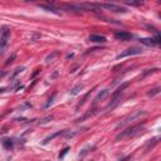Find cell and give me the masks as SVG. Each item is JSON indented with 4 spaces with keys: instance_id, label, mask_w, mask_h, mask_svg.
<instances>
[{
    "instance_id": "cell-7",
    "label": "cell",
    "mask_w": 161,
    "mask_h": 161,
    "mask_svg": "<svg viewBox=\"0 0 161 161\" xmlns=\"http://www.w3.org/2000/svg\"><path fill=\"white\" fill-rule=\"evenodd\" d=\"M114 38L118 39V40H122V42H127V40L132 39V34L128 33V31H117L114 34Z\"/></svg>"
},
{
    "instance_id": "cell-5",
    "label": "cell",
    "mask_w": 161,
    "mask_h": 161,
    "mask_svg": "<svg viewBox=\"0 0 161 161\" xmlns=\"http://www.w3.org/2000/svg\"><path fill=\"white\" fill-rule=\"evenodd\" d=\"M160 42L161 40H160L158 34H156V36H153V38H142V39H140V43L146 45V47H156V45L160 44Z\"/></svg>"
},
{
    "instance_id": "cell-10",
    "label": "cell",
    "mask_w": 161,
    "mask_h": 161,
    "mask_svg": "<svg viewBox=\"0 0 161 161\" xmlns=\"http://www.w3.org/2000/svg\"><path fill=\"white\" fill-rule=\"evenodd\" d=\"M59 50H53V52H50L47 57H45V63L47 64H49V63H52V62H54V59L55 58H58L59 57Z\"/></svg>"
},
{
    "instance_id": "cell-1",
    "label": "cell",
    "mask_w": 161,
    "mask_h": 161,
    "mask_svg": "<svg viewBox=\"0 0 161 161\" xmlns=\"http://www.w3.org/2000/svg\"><path fill=\"white\" fill-rule=\"evenodd\" d=\"M143 125H145V122H141V123H137V125H133V126L127 127L126 130L121 131V132L116 136V141H119V140H123V138H127V137L138 136V135L143 131Z\"/></svg>"
},
{
    "instance_id": "cell-8",
    "label": "cell",
    "mask_w": 161,
    "mask_h": 161,
    "mask_svg": "<svg viewBox=\"0 0 161 161\" xmlns=\"http://www.w3.org/2000/svg\"><path fill=\"white\" fill-rule=\"evenodd\" d=\"M88 39H89L91 42H93V43H99V44L107 42L106 36H103V35H98V34H92V35H89Z\"/></svg>"
},
{
    "instance_id": "cell-12",
    "label": "cell",
    "mask_w": 161,
    "mask_h": 161,
    "mask_svg": "<svg viewBox=\"0 0 161 161\" xmlns=\"http://www.w3.org/2000/svg\"><path fill=\"white\" fill-rule=\"evenodd\" d=\"M96 148V146L94 145H88V146H86L84 148H82L80 150V152H79V157H84L87 153H89L92 150H94Z\"/></svg>"
},
{
    "instance_id": "cell-18",
    "label": "cell",
    "mask_w": 161,
    "mask_h": 161,
    "mask_svg": "<svg viewBox=\"0 0 161 161\" xmlns=\"http://www.w3.org/2000/svg\"><path fill=\"white\" fill-rule=\"evenodd\" d=\"M24 69H25V67H23V65H21V67H16V68L14 69V72L11 73V75H10V79H14V78H15V77H16L19 73H21Z\"/></svg>"
},
{
    "instance_id": "cell-15",
    "label": "cell",
    "mask_w": 161,
    "mask_h": 161,
    "mask_svg": "<svg viewBox=\"0 0 161 161\" xmlns=\"http://www.w3.org/2000/svg\"><path fill=\"white\" fill-rule=\"evenodd\" d=\"M40 9H45L47 11H50V13H54V14H60V11H58L54 6H50V5H39Z\"/></svg>"
},
{
    "instance_id": "cell-27",
    "label": "cell",
    "mask_w": 161,
    "mask_h": 161,
    "mask_svg": "<svg viewBox=\"0 0 161 161\" xmlns=\"http://www.w3.org/2000/svg\"><path fill=\"white\" fill-rule=\"evenodd\" d=\"M54 97H55V94H53V96H52V97L48 99V102H47V104H45V108H48V107H49V106L53 103V99H54Z\"/></svg>"
},
{
    "instance_id": "cell-29",
    "label": "cell",
    "mask_w": 161,
    "mask_h": 161,
    "mask_svg": "<svg viewBox=\"0 0 161 161\" xmlns=\"http://www.w3.org/2000/svg\"><path fill=\"white\" fill-rule=\"evenodd\" d=\"M5 89H6L5 87H1V88H0V93H3V92H5Z\"/></svg>"
},
{
    "instance_id": "cell-21",
    "label": "cell",
    "mask_w": 161,
    "mask_h": 161,
    "mask_svg": "<svg viewBox=\"0 0 161 161\" xmlns=\"http://www.w3.org/2000/svg\"><path fill=\"white\" fill-rule=\"evenodd\" d=\"M157 140H158V137H155V138H152V140H150V142L147 143V147H146V152H147V150L151 147H153V145H156L157 143Z\"/></svg>"
},
{
    "instance_id": "cell-17",
    "label": "cell",
    "mask_w": 161,
    "mask_h": 161,
    "mask_svg": "<svg viewBox=\"0 0 161 161\" xmlns=\"http://www.w3.org/2000/svg\"><path fill=\"white\" fill-rule=\"evenodd\" d=\"M3 146H4L6 150H10V148H13L14 142H13V140H10V138H4V140H3Z\"/></svg>"
},
{
    "instance_id": "cell-22",
    "label": "cell",
    "mask_w": 161,
    "mask_h": 161,
    "mask_svg": "<svg viewBox=\"0 0 161 161\" xmlns=\"http://www.w3.org/2000/svg\"><path fill=\"white\" fill-rule=\"evenodd\" d=\"M158 70V68H153V69H146L142 74H141V78H143L145 75H147V74H150V73H153V72H157Z\"/></svg>"
},
{
    "instance_id": "cell-30",
    "label": "cell",
    "mask_w": 161,
    "mask_h": 161,
    "mask_svg": "<svg viewBox=\"0 0 161 161\" xmlns=\"http://www.w3.org/2000/svg\"><path fill=\"white\" fill-rule=\"evenodd\" d=\"M72 57H73V53H70V54H68V55H67V58H68V59H69V58H72Z\"/></svg>"
},
{
    "instance_id": "cell-9",
    "label": "cell",
    "mask_w": 161,
    "mask_h": 161,
    "mask_svg": "<svg viewBox=\"0 0 161 161\" xmlns=\"http://www.w3.org/2000/svg\"><path fill=\"white\" fill-rule=\"evenodd\" d=\"M107 96H108V89H102V91L98 92V94L94 97V99H93V104H97L99 101H103Z\"/></svg>"
},
{
    "instance_id": "cell-3",
    "label": "cell",
    "mask_w": 161,
    "mask_h": 161,
    "mask_svg": "<svg viewBox=\"0 0 161 161\" xmlns=\"http://www.w3.org/2000/svg\"><path fill=\"white\" fill-rule=\"evenodd\" d=\"M9 40H10V28L4 25L0 30V55L6 49V47L9 44Z\"/></svg>"
},
{
    "instance_id": "cell-23",
    "label": "cell",
    "mask_w": 161,
    "mask_h": 161,
    "mask_svg": "<svg viewBox=\"0 0 161 161\" xmlns=\"http://www.w3.org/2000/svg\"><path fill=\"white\" fill-rule=\"evenodd\" d=\"M89 94H91V92H87V93L84 94V97H83V99H82V101H80V102H79V103L77 104V108H79L80 106H83V104H84V102H86V99H87V98L89 97Z\"/></svg>"
},
{
    "instance_id": "cell-16",
    "label": "cell",
    "mask_w": 161,
    "mask_h": 161,
    "mask_svg": "<svg viewBox=\"0 0 161 161\" xmlns=\"http://www.w3.org/2000/svg\"><path fill=\"white\" fill-rule=\"evenodd\" d=\"M83 88H84V86H83V84H77L75 87H73V88L70 89V94H72V96H77V94H78Z\"/></svg>"
},
{
    "instance_id": "cell-4",
    "label": "cell",
    "mask_w": 161,
    "mask_h": 161,
    "mask_svg": "<svg viewBox=\"0 0 161 161\" xmlns=\"http://www.w3.org/2000/svg\"><path fill=\"white\" fill-rule=\"evenodd\" d=\"M142 53V48H138V47H131V48H127L126 50L121 52L116 59H121V58H125V57H130V55H137V54H141Z\"/></svg>"
},
{
    "instance_id": "cell-26",
    "label": "cell",
    "mask_w": 161,
    "mask_h": 161,
    "mask_svg": "<svg viewBox=\"0 0 161 161\" xmlns=\"http://www.w3.org/2000/svg\"><path fill=\"white\" fill-rule=\"evenodd\" d=\"M69 150H70V148H69V147H68V146H67V147H64V148H63V150H62V152H60V153H59V158H63V157H64V156H65V153H67V152H68V151H69Z\"/></svg>"
},
{
    "instance_id": "cell-14",
    "label": "cell",
    "mask_w": 161,
    "mask_h": 161,
    "mask_svg": "<svg viewBox=\"0 0 161 161\" xmlns=\"http://www.w3.org/2000/svg\"><path fill=\"white\" fill-rule=\"evenodd\" d=\"M123 3L130 6H140L143 4V0H123Z\"/></svg>"
},
{
    "instance_id": "cell-24",
    "label": "cell",
    "mask_w": 161,
    "mask_h": 161,
    "mask_svg": "<svg viewBox=\"0 0 161 161\" xmlns=\"http://www.w3.org/2000/svg\"><path fill=\"white\" fill-rule=\"evenodd\" d=\"M52 119H53V116H47V117L42 118V119L39 121V123H40V125H44V123H48V122L52 121Z\"/></svg>"
},
{
    "instance_id": "cell-13",
    "label": "cell",
    "mask_w": 161,
    "mask_h": 161,
    "mask_svg": "<svg viewBox=\"0 0 161 161\" xmlns=\"http://www.w3.org/2000/svg\"><path fill=\"white\" fill-rule=\"evenodd\" d=\"M96 109H97V108H96V107H93V108H92V109H89V111H88V112H87L86 114H83L82 117H79V118L77 119V122H82V121H84V119H87L88 117H91V116H93V114L96 113Z\"/></svg>"
},
{
    "instance_id": "cell-19",
    "label": "cell",
    "mask_w": 161,
    "mask_h": 161,
    "mask_svg": "<svg viewBox=\"0 0 161 161\" xmlns=\"http://www.w3.org/2000/svg\"><path fill=\"white\" fill-rule=\"evenodd\" d=\"M63 133V131H58V132H55V133H53V135H50V136H48L44 141H43V143H48L50 140H53L54 137H57V136H59V135H62Z\"/></svg>"
},
{
    "instance_id": "cell-6",
    "label": "cell",
    "mask_w": 161,
    "mask_h": 161,
    "mask_svg": "<svg viewBox=\"0 0 161 161\" xmlns=\"http://www.w3.org/2000/svg\"><path fill=\"white\" fill-rule=\"evenodd\" d=\"M98 6L107 9V10H111V11H114V13H126L125 8H122L119 5H114V4H98Z\"/></svg>"
},
{
    "instance_id": "cell-20",
    "label": "cell",
    "mask_w": 161,
    "mask_h": 161,
    "mask_svg": "<svg viewBox=\"0 0 161 161\" xmlns=\"http://www.w3.org/2000/svg\"><path fill=\"white\" fill-rule=\"evenodd\" d=\"M160 91H161V88H160V87H156V88L151 89V91L147 93V96H148V97H153V96L158 94V93H160Z\"/></svg>"
},
{
    "instance_id": "cell-11",
    "label": "cell",
    "mask_w": 161,
    "mask_h": 161,
    "mask_svg": "<svg viewBox=\"0 0 161 161\" xmlns=\"http://www.w3.org/2000/svg\"><path fill=\"white\" fill-rule=\"evenodd\" d=\"M128 84H130L128 82H125V83H122V84H121V86H119V87H118V88H117V89L113 92L112 97H116V96H121V93L123 92V89H126V88L128 87Z\"/></svg>"
},
{
    "instance_id": "cell-28",
    "label": "cell",
    "mask_w": 161,
    "mask_h": 161,
    "mask_svg": "<svg viewBox=\"0 0 161 161\" xmlns=\"http://www.w3.org/2000/svg\"><path fill=\"white\" fill-rule=\"evenodd\" d=\"M5 74H6V72H5V70H1V72H0V78H1V77H4Z\"/></svg>"
},
{
    "instance_id": "cell-25",
    "label": "cell",
    "mask_w": 161,
    "mask_h": 161,
    "mask_svg": "<svg viewBox=\"0 0 161 161\" xmlns=\"http://www.w3.org/2000/svg\"><path fill=\"white\" fill-rule=\"evenodd\" d=\"M15 58H16V54H15V53H13V54H11V55L8 58V60L5 62V64H6V65H9L10 63H13V62L15 60Z\"/></svg>"
},
{
    "instance_id": "cell-2",
    "label": "cell",
    "mask_w": 161,
    "mask_h": 161,
    "mask_svg": "<svg viewBox=\"0 0 161 161\" xmlns=\"http://www.w3.org/2000/svg\"><path fill=\"white\" fill-rule=\"evenodd\" d=\"M147 114V112L146 111H142V109H138V111H135L133 113H131V114H128L127 117H125L122 121H119L118 123H117V128H121V127H125L126 125H128L131 121H135V119H138V118H141V117H143V116H146Z\"/></svg>"
}]
</instances>
